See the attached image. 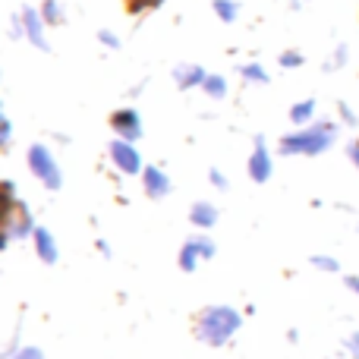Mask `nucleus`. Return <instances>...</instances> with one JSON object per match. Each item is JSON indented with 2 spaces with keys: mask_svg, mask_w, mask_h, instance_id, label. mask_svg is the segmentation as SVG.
<instances>
[{
  "mask_svg": "<svg viewBox=\"0 0 359 359\" xmlns=\"http://www.w3.org/2000/svg\"><path fill=\"white\" fill-rule=\"evenodd\" d=\"M341 123L337 120H316L309 126H293L278 139V151L284 158H318L337 145Z\"/></svg>",
  "mask_w": 359,
  "mask_h": 359,
  "instance_id": "obj_1",
  "label": "nucleus"
},
{
  "mask_svg": "<svg viewBox=\"0 0 359 359\" xmlns=\"http://www.w3.org/2000/svg\"><path fill=\"white\" fill-rule=\"evenodd\" d=\"M243 328V312L233 306H208L196 322V337L205 347H227Z\"/></svg>",
  "mask_w": 359,
  "mask_h": 359,
  "instance_id": "obj_2",
  "label": "nucleus"
},
{
  "mask_svg": "<svg viewBox=\"0 0 359 359\" xmlns=\"http://www.w3.org/2000/svg\"><path fill=\"white\" fill-rule=\"evenodd\" d=\"M25 168H29V174L35 177L44 189L57 192L63 186V170H60V164H57V155L50 151V145H44V142L29 145V151H25Z\"/></svg>",
  "mask_w": 359,
  "mask_h": 359,
  "instance_id": "obj_3",
  "label": "nucleus"
},
{
  "mask_svg": "<svg viewBox=\"0 0 359 359\" xmlns=\"http://www.w3.org/2000/svg\"><path fill=\"white\" fill-rule=\"evenodd\" d=\"M35 230H38V224H35V215H32L29 202L16 198V202L6 205V230H4V243H0V246L6 249L19 240H32Z\"/></svg>",
  "mask_w": 359,
  "mask_h": 359,
  "instance_id": "obj_4",
  "label": "nucleus"
},
{
  "mask_svg": "<svg viewBox=\"0 0 359 359\" xmlns=\"http://www.w3.org/2000/svg\"><path fill=\"white\" fill-rule=\"evenodd\" d=\"M107 158H111L114 170L123 177H142V170H145V161H142V155H139L136 142H126V139L114 136L111 145H107Z\"/></svg>",
  "mask_w": 359,
  "mask_h": 359,
  "instance_id": "obj_5",
  "label": "nucleus"
},
{
  "mask_svg": "<svg viewBox=\"0 0 359 359\" xmlns=\"http://www.w3.org/2000/svg\"><path fill=\"white\" fill-rule=\"evenodd\" d=\"M217 255V243L211 240V236H205V230L198 236H189V240L180 246V255H177V265L180 271L192 274L198 268V262H208Z\"/></svg>",
  "mask_w": 359,
  "mask_h": 359,
  "instance_id": "obj_6",
  "label": "nucleus"
},
{
  "mask_svg": "<svg viewBox=\"0 0 359 359\" xmlns=\"http://www.w3.org/2000/svg\"><path fill=\"white\" fill-rule=\"evenodd\" d=\"M19 22H22V38L32 44L35 50H41V54H48L50 50V41H48V29L50 25L44 22L41 10L32 4H25L22 10H19Z\"/></svg>",
  "mask_w": 359,
  "mask_h": 359,
  "instance_id": "obj_7",
  "label": "nucleus"
},
{
  "mask_svg": "<svg viewBox=\"0 0 359 359\" xmlns=\"http://www.w3.org/2000/svg\"><path fill=\"white\" fill-rule=\"evenodd\" d=\"M246 174L252 183H268L274 174V155L268 149L265 136H255L252 139V151H249V161H246Z\"/></svg>",
  "mask_w": 359,
  "mask_h": 359,
  "instance_id": "obj_8",
  "label": "nucleus"
},
{
  "mask_svg": "<svg viewBox=\"0 0 359 359\" xmlns=\"http://www.w3.org/2000/svg\"><path fill=\"white\" fill-rule=\"evenodd\" d=\"M111 133L117 139H126V142H139L145 136V123H142V114L136 107H117L111 114Z\"/></svg>",
  "mask_w": 359,
  "mask_h": 359,
  "instance_id": "obj_9",
  "label": "nucleus"
},
{
  "mask_svg": "<svg viewBox=\"0 0 359 359\" xmlns=\"http://www.w3.org/2000/svg\"><path fill=\"white\" fill-rule=\"evenodd\" d=\"M142 189L149 198H168L170 189H174V183H170L168 170L158 168V164H145L142 170Z\"/></svg>",
  "mask_w": 359,
  "mask_h": 359,
  "instance_id": "obj_10",
  "label": "nucleus"
},
{
  "mask_svg": "<svg viewBox=\"0 0 359 359\" xmlns=\"http://www.w3.org/2000/svg\"><path fill=\"white\" fill-rule=\"evenodd\" d=\"M174 82L180 92H192V88H202L205 79H208V69L202 63H177L174 67Z\"/></svg>",
  "mask_w": 359,
  "mask_h": 359,
  "instance_id": "obj_11",
  "label": "nucleus"
},
{
  "mask_svg": "<svg viewBox=\"0 0 359 359\" xmlns=\"http://www.w3.org/2000/svg\"><path fill=\"white\" fill-rule=\"evenodd\" d=\"M32 246H35V255L44 262V265H57L60 246H57V236L50 233V227H38L35 236H32Z\"/></svg>",
  "mask_w": 359,
  "mask_h": 359,
  "instance_id": "obj_12",
  "label": "nucleus"
},
{
  "mask_svg": "<svg viewBox=\"0 0 359 359\" xmlns=\"http://www.w3.org/2000/svg\"><path fill=\"white\" fill-rule=\"evenodd\" d=\"M221 221V211H217V205H211V202H192V208H189V224L196 230H205L208 233L215 224Z\"/></svg>",
  "mask_w": 359,
  "mask_h": 359,
  "instance_id": "obj_13",
  "label": "nucleus"
},
{
  "mask_svg": "<svg viewBox=\"0 0 359 359\" xmlns=\"http://www.w3.org/2000/svg\"><path fill=\"white\" fill-rule=\"evenodd\" d=\"M316 111H318V104H316V98H303V101H297V104L290 107V123L293 126H309V123H316Z\"/></svg>",
  "mask_w": 359,
  "mask_h": 359,
  "instance_id": "obj_14",
  "label": "nucleus"
},
{
  "mask_svg": "<svg viewBox=\"0 0 359 359\" xmlns=\"http://www.w3.org/2000/svg\"><path fill=\"white\" fill-rule=\"evenodd\" d=\"M202 95L205 98H211V101H224L230 95V82H227V76H221V73H208V79H205V86H202Z\"/></svg>",
  "mask_w": 359,
  "mask_h": 359,
  "instance_id": "obj_15",
  "label": "nucleus"
},
{
  "mask_svg": "<svg viewBox=\"0 0 359 359\" xmlns=\"http://www.w3.org/2000/svg\"><path fill=\"white\" fill-rule=\"evenodd\" d=\"M236 73H240V79H243V82H249V86H268V82H271V73H268V69L262 67L259 60L243 63V67L236 69Z\"/></svg>",
  "mask_w": 359,
  "mask_h": 359,
  "instance_id": "obj_16",
  "label": "nucleus"
},
{
  "mask_svg": "<svg viewBox=\"0 0 359 359\" xmlns=\"http://www.w3.org/2000/svg\"><path fill=\"white\" fill-rule=\"evenodd\" d=\"M211 13L217 16V22L233 25L240 19V4L236 0H211Z\"/></svg>",
  "mask_w": 359,
  "mask_h": 359,
  "instance_id": "obj_17",
  "label": "nucleus"
},
{
  "mask_svg": "<svg viewBox=\"0 0 359 359\" xmlns=\"http://www.w3.org/2000/svg\"><path fill=\"white\" fill-rule=\"evenodd\" d=\"M38 10H41V16H44V22H48V25H63V22H67V13H63L60 0H41V4H38Z\"/></svg>",
  "mask_w": 359,
  "mask_h": 359,
  "instance_id": "obj_18",
  "label": "nucleus"
},
{
  "mask_svg": "<svg viewBox=\"0 0 359 359\" xmlns=\"http://www.w3.org/2000/svg\"><path fill=\"white\" fill-rule=\"evenodd\" d=\"M347 63H350V48H347V44H337V48L331 50V57L325 60L322 69H325V73H337V69H344Z\"/></svg>",
  "mask_w": 359,
  "mask_h": 359,
  "instance_id": "obj_19",
  "label": "nucleus"
},
{
  "mask_svg": "<svg viewBox=\"0 0 359 359\" xmlns=\"http://www.w3.org/2000/svg\"><path fill=\"white\" fill-rule=\"evenodd\" d=\"M306 63V54L303 50H297V48H287V50H280L278 54V67L280 69H299Z\"/></svg>",
  "mask_w": 359,
  "mask_h": 359,
  "instance_id": "obj_20",
  "label": "nucleus"
},
{
  "mask_svg": "<svg viewBox=\"0 0 359 359\" xmlns=\"http://www.w3.org/2000/svg\"><path fill=\"white\" fill-rule=\"evenodd\" d=\"M158 6H164V0H126V13L130 16H145V13L158 10Z\"/></svg>",
  "mask_w": 359,
  "mask_h": 359,
  "instance_id": "obj_21",
  "label": "nucleus"
},
{
  "mask_svg": "<svg viewBox=\"0 0 359 359\" xmlns=\"http://www.w3.org/2000/svg\"><path fill=\"white\" fill-rule=\"evenodd\" d=\"M95 38H98V44H101V48H107V50H120V48H123V38H120L114 29H98V35H95Z\"/></svg>",
  "mask_w": 359,
  "mask_h": 359,
  "instance_id": "obj_22",
  "label": "nucleus"
},
{
  "mask_svg": "<svg viewBox=\"0 0 359 359\" xmlns=\"http://www.w3.org/2000/svg\"><path fill=\"white\" fill-rule=\"evenodd\" d=\"M309 262H312V268H318V271H328V274L341 271V262H337L334 255H322V252H318V255H312Z\"/></svg>",
  "mask_w": 359,
  "mask_h": 359,
  "instance_id": "obj_23",
  "label": "nucleus"
},
{
  "mask_svg": "<svg viewBox=\"0 0 359 359\" xmlns=\"http://www.w3.org/2000/svg\"><path fill=\"white\" fill-rule=\"evenodd\" d=\"M337 117H341V123L350 126V130H356V126H359V114L347 104V101H341V104H337Z\"/></svg>",
  "mask_w": 359,
  "mask_h": 359,
  "instance_id": "obj_24",
  "label": "nucleus"
},
{
  "mask_svg": "<svg viewBox=\"0 0 359 359\" xmlns=\"http://www.w3.org/2000/svg\"><path fill=\"white\" fill-rule=\"evenodd\" d=\"M10 142H13V120L6 114H0V145L10 149Z\"/></svg>",
  "mask_w": 359,
  "mask_h": 359,
  "instance_id": "obj_25",
  "label": "nucleus"
},
{
  "mask_svg": "<svg viewBox=\"0 0 359 359\" xmlns=\"http://www.w3.org/2000/svg\"><path fill=\"white\" fill-rule=\"evenodd\" d=\"M208 183L215 186V189H221V192H227V186H230V180H227V174L224 170H217V168H211L208 170Z\"/></svg>",
  "mask_w": 359,
  "mask_h": 359,
  "instance_id": "obj_26",
  "label": "nucleus"
},
{
  "mask_svg": "<svg viewBox=\"0 0 359 359\" xmlns=\"http://www.w3.org/2000/svg\"><path fill=\"white\" fill-rule=\"evenodd\" d=\"M10 359H44V350L41 347H19Z\"/></svg>",
  "mask_w": 359,
  "mask_h": 359,
  "instance_id": "obj_27",
  "label": "nucleus"
},
{
  "mask_svg": "<svg viewBox=\"0 0 359 359\" xmlns=\"http://www.w3.org/2000/svg\"><path fill=\"white\" fill-rule=\"evenodd\" d=\"M344 350H347L353 359H359V331H353V334L344 337Z\"/></svg>",
  "mask_w": 359,
  "mask_h": 359,
  "instance_id": "obj_28",
  "label": "nucleus"
},
{
  "mask_svg": "<svg viewBox=\"0 0 359 359\" xmlns=\"http://www.w3.org/2000/svg\"><path fill=\"white\" fill-rule=\"evenodd\" d=\"M347 158H350V161H353V168L359 170V136H356L353 142L347 145Z\"/></svg>",
  "mask_w": 359,
  "mask_h": 359,
  "instance_id": "obj_29",
  "label": "nucleus"
},
{
  "mask_svg": "<svg viewBox=\"0 0 359 359\" xmlns=\"http://www.w3.org/2000/svg\"><path fill=\"white\" fill-rule=\"evenodd\" d=\"M344 284H347V290H350V293H356V297H359V274H350V278L344 280Z\"/></svg>",
  "mask_w": 359,
  "mask_h": 359,
  "instance_id": "obj_30",
  "label": "nucleus"
},
{
  "mask_svg": "<svg viewBox=\"0 0 359 359\" xmlns=\"http://www.w3.org/2000/svg\"><path fill=\"white\" fill-rule=\"evenodd\" d=\"M98 252H104V255H111V246H107L104 240H98Z\"/></svg>",
  "mask_w": 359,
  "mask_h": 359,
  "instance_id": "obj_31",
  "label": "nucleus"
}]
</instances>
